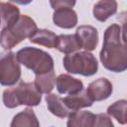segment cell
I'll return each mask as SVG.
<instances>
[{
  "label": "cell",
  "mask_w": 127,
  "mask_h": 127,
  "mask_svg": "<svg viewBox=\"0 0 127 127\" xmlns=\"http://www.w3.org/2000/svg\"><path fill=\"white\" fill-rule=\"evenodd\" d=\"M99 59L110 71L122 72L127 68V46L124 32L118 24H111L104 31Z\"/></svg>",
  "instance_id": "6da1fadb"
},
{
  "label": "cell",
  "mask_w": 127,
  "mask_h": 127,
  "mask_svg": "<svg viewBox=\"0 0 127 127\" xmlns=\"http://www.w3.org/2000/svg\"><path fill=\"white\" fill-rule=\"evenodd\" d=\"M42 94L34 82L20 81L17 86L5 89L2 98L7 108H15L20 105L33 107L41 103Z\"/></svg>",
  "instance_id": "7a4b0ae2"
},
{
  "label": "cell",
  "mask_w": 127,
  "mask_h": 127,
  "mask_svg": "<svg viewBox=\"0 0 127 127\" xmlns=\"http://www.w3.org/2000/svg\"><path fill=\"white\" fill-rule=\"evenodd\" d=\"M37 30V24L31 17L20 15L11 26L3 27L0 32V45L6 51H10L23 40L29 39Z\"/></svg>",
  "instance_id": "3957f363"
},
{
  "label": "cell",
  "mask_w": 127,
  "mask_h": 127,
  "mask_svg": "<svg viewBox=\"0 0 127 127\" xmlns=\"http://www.w3.org/2000/svg\"><path fill=\"white\" fill-rule=\"evenodd\" d=\"M20 64L31 69L35 74H41L54 69V59L47 52L33 48L25 47L16 54Z\"/></svg>",
  "instance_id": "277c9868"
},
{
  "label": "cell",
  "mask_w": 127,
  "mask_h": 127,
  "mask_svg": "<svg viewBox=\"0 0 127 127\" xmlns=\"http://www.w3.org/2000/svg\"><path fill=\"white\" fill-rule=\"evenodd\" d=\"M63 64L67 72L83 76L93 75L98 70V62L96 58L87 51L65 55L63 59Z\"/></svg>",
  "instance_id": "5b68a950"
},
{
  "label": "cell",
  "mask_w": 127,
  "mask_h": 127,
  "mask_svg": "<svg viewBox=\"0 0 127 127\" xmlns=\"http://www.w3.org/2000/svg\"><path fill=\"white\" fill-rule=\"evenodd\" d=\"M21 77V66L16 54L6 51L0 54V84L12 86Z\"/></svg>",
  "instance_id": "8992f818"
},
{
  "label": "cell",
  "mask_w": 127,
  "mask_h": 127,
  "mask_svg": "<svg viewBox=\"0 0 127 127\" xmlns=\"http://www.w3.org/2000/svg\"><path fill=\"white\" fill-rule=\"evenodd\" d=\"M85 91L93 102L102 101L107 99L111 95L113 91V86L109 79L105 77H99L91 81L88 84Z\"/></svg>",
  "instance_id": "52a82bcc"
},
{
  "label": "cell",
  "mask_w": 127,
  "mask_h": 127,
  "mask_svg": "<svg viewBox=\"0 0 127 127\" xmlns=\"http://www.w3.org/2000/svg\"><path fill=\"white\" fill-rule=\"evenodd\" d=\"M75 34L80 42L81 49L91 52L96 49L98 44V31L90 25H81L77 27Z\"/></svg>",
  "instance_id": "ba28073f"
},
{
  "label": "cell",
  "mask_w": 127,
  "mask_h": 127,
  "mask_svg": "<svg viewBox=\"0 0 127 127\" xmlns=\"http://www.w3.org/2000/svg\"><path fill=\"white\" fill-rule=\"evenodd\" d=\"M56 86L61 94H73L83 89V82L67 73H62L56 79Z\"/></svg>",
  "instance_id": "9c48e42d"
},
{
  "label": "cell",
  "mask_w": 127,
  "mask_h": 127,
  "mask_svg": "<svg viewBox=\"0 0 127 127\" xmlns=\"http://www.w3.org/2000/svg\"><path fill=\"white\" fill-rule=\"evenodd\" d=\"M53 22L62 29H72L77 24V14L72 8L56 9L53 14Z\"/></svg>",
  "instance_id": "30bf717a"
},
{
  "label": "cell",
  "mask_w": 127,
  "mask_h": 127,
  "mask_svg": "<svg viewBox=\"0 0 127 127\" xmlns=\"http://www.w3.org/2000/svg\"><path fill=\"white\" fill-rule=\"evenodd\" d=\"M67 117L68 127H94L96 121V114L86 110L71 111Z\"/></svg>",
  "instance_id": "8fae6325"
},
{
  "label": "cell",
  "mask_w": 127,
  "mask_h": 127,
  "mask_svg": "<svg viewBox=\"0 0 127 127\" xmlns=\"http://www.w3.org/2000/svg\"><path fill=\"white\" fill-rule=\"evenodd\" d=\"M116 0H98L92 9L93 17L99 22H105L117 12Z\"/></svg>",
  "instance_id": "7c38bea8"
},
{
  "label": "cell",
  "mask_w": 127,
  "mask_h": 127,
  "mask_svg": "<svg viewBox=\"0 0 127 127\" xmlns=\"http://www.w3.org/2000/svg\"><path fill=\"white\" fill-rule=\"evenodd\" d=\"M46 102H47V107L49 111L60 118H65L68 116V114L71 112L66 105L64 102V98H62L60 95L55 94V93H47L46 97Z\"/></svg>",
  "instance_id": "4fadbf2b"
},
{
  "label": "cell",
  "mask_w": 127,
  "mask_h": 127,
  "mask_svg": "<svg viewBox=\"0 0 127 127\" xmlns=\"http://www.w3.org/2000/svg\"><path fill=\"white\" fill-rule=\"evenodd\" d=\"M64 102L70 111H76L81 108L90 107L93 103L84 89L73 94H67V96L64 98Z\"/></svg>",
  "instance_id": "5bb4252c"
},
{
  "label": "cell",
  "mask_w": 127,
  "mask_h": 127,
  "mask_svg": "<svg viewBox=\"0 0 127 127\" xmlns=\"http://www.w3.org/2000/svg\"><path fill=\"white\" fill-rule=\"evenodd\" d=\"M56 49L61 53L67 55L79 51L81 49V45L76 34H62L58 36Z\"/></svg>",
  "instance_id": "9a60e30c"
},
{
  "label": "cell",
  "mask_w": 127,
  "mask_h": 127,
  "mask_svg": "<svg viewBox=\"0 0 127 127\" xmlns=\"http://www.w3.org/2000/svg\"><path fill=\"white\" fill-rule=\"evenodd\" d=\"M31 43L44 46L50 49H54L57 47L58 43V35H56L53 31L47 29H38L30 38Z\"/></svg>",
  "instance_id": "2e32d148"
},
{
  "label": "cell",
  "mask_w": 127,
  "mask_h": 127,
  "mask_svg": "<svg viewBox=\"0 0 127 127\" xmlns=\"http://www.w3.org/2000/svg\"><path fill=\"white\" fill-rule=\"evenodd\" d=\"M11 127H39L40 122L34 112V110L30 107L24 109L23 111L17 113L10 124Z\"/></svg>",
  "instance_id": "e0dca14e"
},
{
  "label": "cell",
  "mask_w": 127,
  "mask_h": 127,
  "mask_svg": "<svg viewBox=\"0 0 127 127\" xmlns=\"http://www.w3.org/2000/svg\"><path fill=\"white\" fill-rule=\"evenodd\" d=\"M0 17L4 27L11 26L20 17V10L9 2H0Z\"/></svg>",
  "instance_id": "ac0fdd59"
},
{
  "label": "cell",
  "mask_w": 127,
  "mask_h": 127,
  "mask_svg": "<svg viewBox=\"0 0 127 127\" xmlns=\"http://www.w3.org/2000/svg\"><path fill=\"white\" fill-rule=\"evenodd\" d=\"M56 73L55 70H51L45 73L36 74L34 83L42 93H50L56 85Z\"/></svg>",
  "instance_id": "d6986e66"
},
{
  "label": "cell",
  "mask_w": 127,
  "mask_h": 127,
  "mask_svg": "<svg viewBox=\"0 0 127 127\" xmlns=\"http://www.w3.org/2000/svg\"><path fill=\"white\" fill-rule=\"evenodd\" d=\"M126 107H127V101L125 99H120L115 102H113L111 105L107 107L106 113L117 120L118 123L124 125L126 124Z\"/></svg>",
  "instance_id": "ffe728a7"
},
{
  "label": "cell",
  "mask_w": 127,
  "mask_h": 127,
  "mask_svg": "<svg viewBox=\"0 0 127 127\" xmlns=\"http://www.w3.org/2000/svg\"><path fill=\"white\" fill-rule=\"evenodd\" d=\"M95 127H113V122L111 117L106 113H99L96 114V121Z\"/></svg>",
  "instance_id": "44dd1931"
},
{
  "label": "cell",
  "mask_w": 127,
  "mask_h": 127,
  "mask_svg": "<svg viewBox=\"0 0 127 127\" xmlns=\"http://www.w3.org/2000/svg\"><path fill=\"white\" fill-rule=\"evenodd\" d=\"M76 0H50L51 7L56 10L60 8H72L74 7Z\"/></svg>",
  "instance_id": "7402d4cb"
},
{
  "label": "cell",
  "mask_w": 127,
  "mask_h": 127,
  "mask_svg": "<svg viewBox=\"0 0 127 127\" xmlns=\"http://www.w3.org/2000/svg\"><path fill=\"white\" fill-rule=\"evenodd\" d=\"M13 3H16V4H19V5H28L30 4L33 0H9Z\"/></svg>",
  "instance_id": "603a6c76"
},
{
  "label": "cell",
  "mask_w": 127,
  "mask_h": 127,
  "mask_svg": "<svg viewBox=\"0 0 127 127\" xmlns=\"http://www.w3.org/2000/svg\"><path fill=\"white\" fill-rule=\"evenodd\" d=\"M0 24H1V17H0Z\"/></svg>",
  "instance_id": "cb8c5ba5"
}]
</instances>
